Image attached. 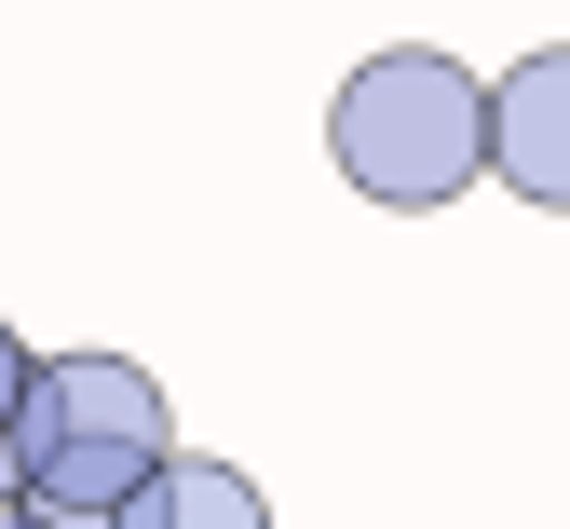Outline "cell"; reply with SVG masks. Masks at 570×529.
Masks as SVG:
<instances>
[{
    "mask_svg": "<svg viewBox=\"0 0 570 529\" xmlns=\"http://www.w3.org/2000/svg\"><path fill=\"white\" fill-rule=\"evenodd\" d=\"M326 164L353 204L381 217H435L489 177V68H462L449 41H381L340 68L326 96Z\"/></svg>",
    "mask_w": 570,
    "mask_h": 529,
    "instance_id": "obj_1",
    "label": "cell"
},
{
    "mask_svg": "<svg viewBox=\"0 0 570 529\" xmlns=\"http://www.w3.org/2000/svg\"><path fill=\"white\" fill-rule=\"evenodd\" d=\"M177 448V408L136 353H41L28 366V408H14V502L55 529H96L109 502H136Z\"/></svg>",
    "mask_w": 570,
    "mask_h": 529,
    "instance_id": "obj_2",
    "label": "cell"
},
{
    "mask_svg": "<svg viewBox=\"0 0 570 529\" xmlns=\"http://www.w3.org/2000/svg\"><path fill=\"white\" fill-rule=\"evenodd\" d=\"M489 177L570 217V41H530L517 68H489Z\"/></svg>",
    "mask_w": 570,
    "mask_h": 529,
    "instance_id": "obj_3",
    "label": "cell"
},
{
    "mask_svg": "<svg viewBox=\"0 0 570 529\" xmlns=\"http://www.w3.org/2000/svg\"><path fill=\"white\" fill-rule=\"evenodd\" d=\"M96 529H272V502H258L245 462H218V448H164V476L136 502H109Z\"/></svg>",
    "mask_w": 570,
    "mask_h": 529,
    "instance_id": "obj_4",
    "label": "cell"
},
{
    "mask_svg": "<svg viewBox=\"0 0 570 529\" xmlns=\"http://www.w3.org/2000/svg\"><path fill=\"white\" fill-rule=\"evenodd\" d=\"M28 366H41V353L0 326V502H14V408H28Z\"/></svg>",
    "mask_w": 570,
    "mask_h": 529,
    "instance_id": "obj_5",
    "label": "cell"
},
{
    "mask_svg": "<svg viewBox=\"0 0 570 529\" xmlns=\"http://www.w3.org/2000/svg\"><path fill=\"white\" fill-rule=\"evenodd\" d=\"M0 529H55V516H28V502H0Z\"/></svg>",
    "mask_w": 570,
    "mask_h": 529,
    "instance_id": "obj_6",
    "label": "cell"
}]
</instances>
